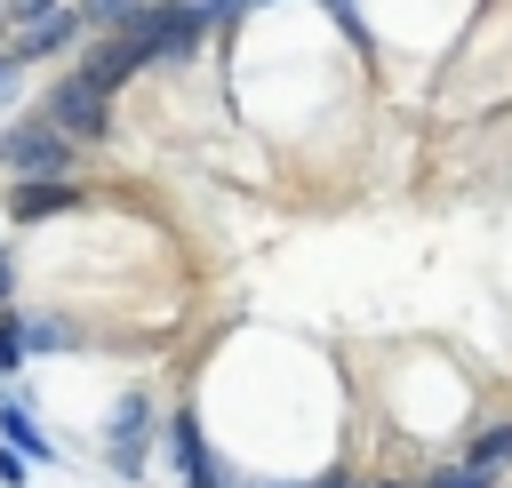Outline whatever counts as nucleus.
Instances as JSON below:
<instances>
[{
  "label": "nucleus",
  "instance_id": "1",
  "mask_svg": "<svg viewBox=\"0 0 512 488\" xmlns=\"http://www.w3.org/2000/svg\"><path fill=\"white\" fill-rule=\"evenodd\" d=\"M0 168H8L16 184H32V176H72V136H64L56 120H24V128L0 136Z\"/></svg>",
  "mask_w": 512,
  "mask_h": 488
},
{
  "label": "nucleus",
  "instance_id": "2",
  "mask_svg": "<svg viewBox=\"0 0 512 488\" xmlns=\"http://www.w3.org/2000/svg\"><path fill=\"white\" fill-rule=\"evenodd\" d=\"M160 56H168L160 40H144V32H112V40H104V48L80 64V80H88L96 96H112L120 80H136V72H144V64H160Z\"/></svg>",
  "mask_w": 512,
  "mask_h": 488
},
{
  "label": "nucleus",
  "instance_id": "3",
  "mask_svg": "<svg viewBox=\"0 0 512 488\" xmlns=\"http://www.w3.org/2000/svg\"><path fill=\"white\" fill-rule=\"evenodd\" d=\"M48 120H56V128H64V136H72V144H96V136H104V128H112V112H104V96H96V88H88V80H80V72H72V80H56V88H48Z\"/></svg>",
  "mask_w": 512,
  "mask_h": 488
},
{
  "label": "nucleus",
  "instance_id": "4",
  "mask_svg": "<svg viewBox=\"0 0 512 488\" xmlns=\"http://www.w3.org/2000/svg\"><path fill=\"white\" fill-rule=\"evenodd\" d=\"M8 208H16V224H48V216L80 208V192H72V176H32V184L8 192Z\"/></svg>",
  "mask_w": 512,
  "mask_h": 488
},
{
  "label": "nucleus",
  "instance_id": "5",
  "mask_svg": "<svg viewBox=\"0 0 512 488\" xmlns=\"http://www.w3.org/2000/svg\"><path fill=\"white\" fill-rule=\"evenodd\" d=\"M144 432H152V408H144V400H120V408H112V432H104L112 472H144Z\"/></svg>",
  "mask_w": 512,
  "mask_h": 488
},
{
  "label": "nucleus",
  "instance_id": "6",
  "mask_svg": "<svg viewBox=\"0 0 512 488\" xmlns=\"http://www.w3.org/2000/svg\"><path fill=\"white\" fill-rule=\"evenodd\" d=\"M72 24H80L72 8H56V16H40V24H24V32L8 40V56H16V64H32V56H48V48H64V40H72Z\"/></svg>",
  "mask_w": 512,
  "mask_h": 488
},
{
  "label": "nucleus",
  "instance_id": "7",
  "mask_svg": "<svg viewBox=\"0 0 512 488\" xmlns=\"http://www.w3.org/2000/svg\"><path fill=\"white\" fill-rule=\"evenodd\" d=\"M56 344H80V320H24V352H56Z\"/></svg>",
  "mask_w": 512,
  "mask_h": 488
},
{
  "label": "nucleus",
  "instance_id": "8",
  "mask_svg": "<svg viewBox=\"0 0 512 488\" xmlns=\"http://www.w3.org/2000/svg\"><path fill=\"white\" fill-rule=\"evenodd\" d=\"M0 432L16 440V456H48V440H40L32 424H24V408H16V400H0Z\"/></svg>",
  "mask_w": 512,
  "mask_h": 488
},
{
  "label": "nucleus",
  "instance_id": "9",
  "mask_svg": "<svg viewBox=\"0 0 512 488\" xmlns=\"http://www.w3.org/2000/svg\"><path fill=\"white\" fill-rule=\"evenodd\" d=\"M24 360V320H0V376H16Z\"/></svg>",
  "mask_w": 512,
  "mask_h": 488
},
{
  "label": "nucleus",
  "instance_id": "10",
  "mask_svg": "<svg viewBox=\"0 0 512 488\" xmlns=\"http://www.w3.org/2000/svg\"><path fill=\"white\" fill-rule=\"evenodd\" d=\"M24 472H32V464H24L16 448H0V488H24Z\"/></svg>",
  "mask_w": 512,
  "mask_h": 488
},
{
  "label": "nucleus",
  "instance_id": "11",
  "mask_svg": "<svg viewBox=\"0 0 512 488\" xmlns=\"http://www.w3.org/2000/svg\"><path fill=\"white\" fill-rule=\"evenodd\" d=\"M192 8H208V16H232V8H248V0H192Z\"/></svg>",
  "mask_w": 512,
  "mask_h": 488
},
{
  "label": "nucleus",
  "instance_id": "12",
  "mask_svg": "<svg viewBox=\"0 0 512 488\" xmlns=\"http://www.w3.org/2000/svg\"><path fill=\"white\" fill-rule=\"evenodd\" d=\"M8 88H16V56H0V96H8Z\"/></svg>",
  "mask_w": 512,
  "mask_h": 488
},
{
  "label": "nucleus",
  "instance_id": "13",
  "mask_svg": "<svg viewBox=\"0 0 512 488\" xmlns=\"http://www.w3.org/2000/svg\"><path fill=\"white\" fill-rule=\"evenodd\" d=\"M0 304H8V264H0Z\"/></svg>",
  "mask_w": 512,
  "mask_h": 488
}]
</instances>
